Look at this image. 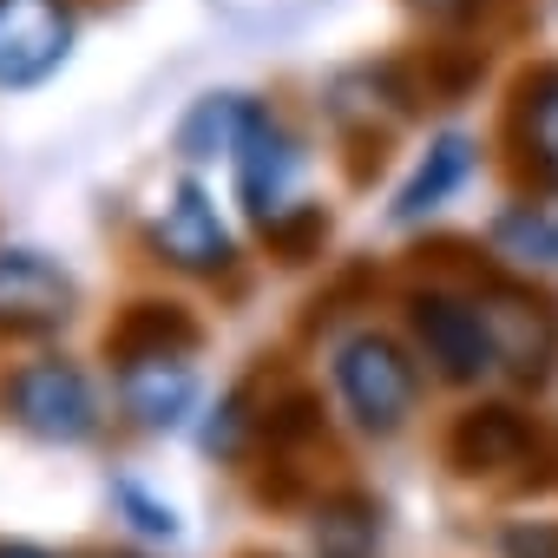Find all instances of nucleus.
Instances as JSON below:
<instances>
[{
    "instance_id": "obj_9",
    "label": "nucleus",
    "mask_w": 558,
    "mask_h": 558,
    "mask_svg": "<svg viewBox=\"0 0 558 558\" xmlns=\"http://www.w3.org/2000/svg\"><path fill=\"white\" fill-rule=\"evenodd\" d=\"M151 243H158L165 263H178V269H197V276L230 269V230H223L217 204H210L197 184H178V191H171L165 217L151 223Z\"/></svg>"
},
{
    "instance_id": "obj_1",
    "label": "nucleus",
    "mask_w": 558,
    "mask_h": 558,
    "mask_svg": "<svg viewBox=\"0 0 558 558\" xmlns=\"http://www.w3.org/2000/svg\"><path fill=\"white\" fill-rule=\"evenodd\" d=\"M336 388H342L349 414H355L368 434H395V427L414 414V395H421L414 362L401 355V342H388V336H375V329H362V336H349V342L336 349Z\"/></svg>"
},
{
    "instance_id": "obj_15",
    "label": "nucleus",
    "mask_w": 558,
    "mask_h": 558,
    "mask_svg": "<svg viewBox=\"0 0 558 558\" xmlns=\"http://www.w3.org/2000/svg\"><path fill=\"white\" fill-rule=\"evenodd\" d=\"M493 243L506 250V256H519V263H558V223L545 217V210H506L499 223H493Z\"/></svg>"
},
{
    "instance_id": "obj_13",
    "label": "nucleus",
    "mask_w": 558,
    "mask_h": 558,
    "mask_svg": "<svg viewBox=\"0 0 558 558\" xmlns=\"http://www.w3.org/2000/svg\"><path fill=\"white\" fill-rule=\"evenodd\" d=\"M250 112H256V106H243V99H230V93H217V99H197V112L178 125V151H184V158L236 151V138H243V125H250Z\"/></svg>"
},
{
    "instance_id": "obj_6",
    "label": "nucleus",
    "mask_w": 558,
    "mask_h": 558,
    "mask_svg": "<svg viewBox=\"0 0 558 558\" xmlns=\"http://www.w3.org/2000/svg\"><path fill=\"white\" fill-rule=\"evenodd\" d=\"M532 447H538L532 421H525L519 408H499V401L466 408V414L453 421V434H447V460H453V473H466V480L512 473V466L532 460Z\"/></svg>"
},
{
    "instance_id": "obj_3",
    "label": "nucleus",
    "mask_w": 558,
    "mask_h": 558,
    "mask_svg": "<svg viewBox=\"0 0 558 558\" xmlns=\"http://www.w3.org/2000/svg\"><path fill=\"white\" fill-rule=\"evenodd\" d=\"M8 408L40 440H86L99 427V395L73 362H27L8 375Z\"/></svg>"
},
{
    "instance_id": "obj_17",
    "label": "nucleus",
    "mask_w": 558,
    "mask_h": 558,
    "mask_svg": "<svg viewBox=\"0 0 558 558\" xmlns=\"http://www.w3.org/2000/svg\"><path fill=\"white\" fill-rule=\"evenodd\" d=\"M119 506L132 512V525H145L151 538H171L178 532V519H171V506H158V499H145L138 486H119Z\"/></svg>"
},
{
    "instance_id": "obj_18",
    "label": "nucleus",
    "mask_w": 558,
    "mask_h": 558,
    "mask_svg": "<svg viewBox=\"0 0 558 558\" xmlns=\"http://www.w3.org/2000/svg\"><path fill=\"white\" fill-rule=\"evenodd\" d=\"M0 558H47L40 545H0Z\"/></svg>"
},
{
    "instance_id": "obj_14",
    "label": "nucleus",
    "mask_w": 558,
    "mask_h": 558,
    "mask_svg": "<svg viewBox=\"0 0 558 558\" xmlns=\"http://www.w3.org/2000/svg\"><path fill=\"white\" fill-rule=\"evenodd\" d=\"M375 551V512L362 499H329L316 512V558H368Z\"/></svg>"
},
{
    "instance_id": "obj_10",
    "label": "nucleus",
    "mask_w": 558,
    "mask_h": 558,
    "mask_svg": "<svg viewBox=\"0 0 558 558\" xmlns=\"http://www.w3.org/2000/svg\"><path fill=\"white\" fill-rule=\"evenodd\" d=\"M112 362L119 368H138V362H184L197 349V323L178 310V303H132L119 316V329L106 336Z\"/></svg>"
},
{
    "instance_id": "obj_4",
    "label": "nucleus",
    "mask_w": 558,
    "mask_h": 558,
    "mask_svg": "<svg viewBox=\"0 0 558 558\" xmlns=\"http://www.w3.org/2000/svg\"><path fill=\"white\" fill-rule=\"evenodd\" d=\"M73 47L66 0H0V86H40Z\"/></svg>"
},
{
    "instance_id": "obj_2",
    "label": "nucleus",
    "mask_w": 558,
    "mask_h": 558,
    "mask_svg": "<svg viewBox=\"0 0 558 558\" xmlns=\"http://www.w3.org/2000/svg\"><path fill=\"white\" fill-rule=\"evenodd\" d=\"M408 329L421 342V355L434 362L440 381L466 388V381H486L499 368V342H493V323L480 303L466 296H447V290H421L408 303Z\"/></svg>"
},
{
    "instance_id": "obj_7",
    "label": "nucleus",
    "mask_w": 558,
    "mask_h": 558,
    "mask_svg": "<svg viewBox=\"0 0 558 558\" xmlns=\"http://www.w3.org/2000/svg\"><path fill=\"white\" fill-rule=\"evenodd\" d=\"M480 310L493 323L499 368H512L519 381H545L551 375V355H558V316H551V303L519 296V290H493Z\"/></svg>"
},
{
    "instance_id": "obj_19",
    "label": "nucleus",
    "mask_w": 558,
    "mask_h": 558,
    "mask_svg": "<svg viewBox=\"0 0 558 558\" xmlns=\"http://www.w3.org/2000/svg\"><path fill=\"white\" fill-rule=\"evenodd\" d=\"M112 558H132V551H112Z\"/></svg>"
},
{
    "instance_id": "obj_12",
    "label": "nucleus",
    "mask_w": 558,
    "mask_h": 558,
    "mask_svg": "<svg viewBox=\"0 0 558 558\" xmlns=\"http://www.w3.org/2000/svg\"><path fill=\"white\" fill-rule=\"evenodd\" d=\"M466 165H473V145H466V138H440V145L414 165V178L401 184V197H395V223H414V217H427L434 204H447V197L460 191Z\"/></svg>"
},
{
    "instance_id": "obj_8",
    "label": "nucleus",
    "mask_w": 558,
    "mask_h": 558,
    "mask_svg": "<svg viewBox=\"0 0 558 558\" xmlns=\"http://www.w3.org/2000/svg\"><path fill=\"white\" fill-rule=\"evenodd\" d=\"M290 178H296V145H290V132L276 125L269 112H250V125H243V138H236V191H243V204H250V217H256L263 230L283 217Z\"/></svg>"
},
{
    "instance_id": "obj_16",
    "label": "nucleus",
    "mask_w": 558,
    "mask_h": 558,
    "mask_svg": "<svg viewBox=\"0 0 558 558\" xmlns=\"http://www.w3.org/2000/svg\"><path fill=\"white\" fill-rule=\"evenodd\" d=\"M499 551L506 558H558V525L551 519H519V525H506Z\"/></svg>"
},
{
    "instance_id": "obj_5",
    "label": "nucleus",
    "mask_w": 558,
    "mask_h": 558,
    "mask_svg": "<svg viewBox=\"0 0 558 558\" xmlns=\"http://www.w3.org/2000/svg\"><path fill=\"white\" fill-rule=\"evenodd\" d=\"M73 316V276L40 250H0V329H60Z\"/></svg>"
},
{
    "instance_id": "obj_11",
    "label": "nucleus",
    "mask_w": 558,
    "mask_h": 558,
    "mask_svg": "<svg viewBox=\"0 0 558 558\" xmlns=\"http://www.w3.org/2000/svg\"><path fill=\"white\" fill-rule=\"evenodd\" d=\"M119 395L145 427H171L191 408L197 375H191V362H138V368H119Z\"/></svg>"
}]
</instances>
